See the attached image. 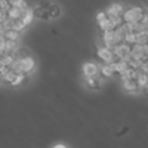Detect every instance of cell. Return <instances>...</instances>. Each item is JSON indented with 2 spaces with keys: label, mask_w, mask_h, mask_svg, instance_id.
Returning <instances> with one entry per match:
<instances>
[{
  "label": "cell",
  "mask_w": 148,
  "mask_h": 148,
  "mask_svg": "<svg viewBox=\"0 0 148 148\" xmlns=\"http://www.w3.org/2000/svg\"><path fill=\"white\" fill-rule=\"evenodd\" d=\"M3 78L5 79L7 82H9L10 84H13V86H16V84H20L23 82V79H25V75H18V74H16L13 72L12 69H7L4 73L1 74Z\"/></svg>",
  "instance_id": "cell-1"
},
{
  "label": "cell",
  "mask_w": 148,
  "mask_h": 148,
  "mask_svg": "<svg viewBox=\"0 0 148 148\" xmlns=\"http://www.w3.org/2000/svg\"><path fill=\"white\" fill-rule=\"evenodd\" d=\"M97 55H99L100 59H101L103 61H105L107 64H112L113 57H114V52H113L112 49L107 48V47L99 48V51H97Z\"/></svg>",
  "instance_id": "cell-2"
},
{
  "label": "cell",
  "mask_w": 148,
  "mask_h": 148,
  "mask_svg": "<svg viewBox=\"0 0 148 148\" xmlns=\"http://www.w3.org/2000/svg\"><path fill=\"white\" fill-rule=\"evenodd\" d=\"M99 72V66L95 62H86L83 65V73L86 78H91V77H96Z\"/></svg>",
  "instance_id": "cell-3"
},
{
  "label": "cell",
  "mask_w": 148,
  "mask_h": 148,
  "mask_svg": "<svg viewBox=\"0 0 148 148\" xmlns=\"http://www.w3.org/2000/svg\"><path fill=\"white\" fill-rule=\"evenodd\" d=\"M123 88L129 92H133V94L139 92L142 90L138 83V79H127V81H123Z\"/></svg>",
  "instance_id": "cell-4"
},
{
  "label": "cell",
  "mask_w": 148,
  "mask_h": 148,
  "mask_svg": "<svg viewBox=\"0 0 148 148\" xmlns=\"http://www.w3.org/2000/svg\"><path fill=\"white\" fill-rule=\"evenodd\" d=\"M122 9L123 8L121 4H112L110 7H108L105 13L108 14V17H118V16H122Z\"/></svg>",
  "instance_id": "cell-5"
},
{
  "label": "cell",
  "mask_w": 148,
  "mask_h": 148,
  "mask_svg": "<svg viewBox=\"0 0 148 148\" xmlns=\"http://www.w3.org/2000/svg\"><path fill=\"white\" fill-rule=\"evenodd\" d=\"M21 61H22V70L25 74L34 70V68H35V61L33 60V57H27V59L21 60Z\"/></svg>",
  "instance_id": "cell-6"
},
{
  "label": "cell",
  "mask_w": 148,
  "mask_h": 148,
  "mask_svg": "<svg viewBox=\"0 0 148 148\" xmlns=\"http://www.w3.org/2000/svg\"><path fill=\"white\" fill-rule=\"evenodd\" d=\"M34 17H35V16H34V10L30 9V8H27V9L23 10V12H22V16H21V18L23 20V22H25L26 25H29V23L33 21Z\"/></svg>",
  "instance_id": "cell-7"
},
{
  "label": "cell",
  "mask_w": 148,
  "mask_h": 148,
  "mask_svg": "<svg viewBox=\"0 0 148 148\" xmlns=\"http://www.w3.org/2000/svg\"><path fill=\"white\" fill-rule=\"evenodd\" d=\"M86 83L91 90H97V88H100V86H101V84H100V79L97 78V77L86 78Z\"/></svg>",
  "instance_id": "cell-8"
},
{
  "label": "cell",
  "mask_w": 148,
  "mask_h": 148,
  "mask_svg": "<svg viewBox=\"0 0 148 148\" xmlns=\"http://www.w3.org/2000/svg\"><path fill=\"white\" fill-rule=\"evenodd\" d=\"M18 36H20V33L18 31H16V30H8L7 33L3 35V38L5 39V40H9V42H16L18 39Z\"/></svg>",
  "instance_id": "cell-9"
},
{
  "label": "cell",
  "mask_w": 148,
  "mask_h": 148,
  "mask_svg": "<svg viewBox=\"0 0 148 148\" xmlns=\"http://www.w3.org/2000/svg\"><path fill=\"white\" fill-rule=\"evenodd\" d=\"M48 14H49V18H57L61 14V8L56 4H52L48 9Z\"/></svg>",
  "instance_id": "cell-10"
},
{
  "label": "cell",
  "mask_w": 148,
  "mask_h": 148,
  "mask_svg": "<svg viewBox=\"0 0 148 148\" xmlns=\"http://www.w3.org/2000/svg\"><path fill=\"white\" fill-rule=\"evenodd\" d=\"M10 22H12V29H13V30H16V31H18V33H20L21 30H23V29L27 26L25 22H23L22 18H18V20L10 21Z\"/></svg>",
  "instance_id": "cell-11"
},
{
  "label": "cell",
  "mask_w": 148,
  "mask_h": 148,
  "mask_svg": "<svg viewBox=\"0 0 148 148\" xmlns=\"http://www.w3.org/2000/svg\"><path fill=\"white\" fill-rule=\"evenodd\" d=\"M113 73H116V70H114V66H113L112 64H107L101 68V74L104 77H107V78L108 77H112Z\"/></svg>",
  "instance_id": "cell-12"
},
{
  "label": "cell",
  "mask_w": 148,
  "mask_h": 148,
  "mask_svg": "<svg viewBox=\"0 0 148 148\" xmlns=\"http://www.w3.org/2000/svg\"><path fill=\"white\" fill-rule=\"evenodd\" d=\"M108 18H109V17H108V14L105 12H100V13H97V16H96V20H97V22H99V23L107 21Z\"/></svg>",
  "instance_id": "cell-13"
},
{
  "label": "cell",
  "mask_w": 148,
  "mask_h": 148,
  "mask_svg": "<svg viewBox=\"0 0 148 148\" xmlns=\"http://www.w3.org/2000/svg\"><path fill=\"white\" fill-rule=\"evenodd\" d=\"M53 148H66V147H65L64 144H56V146H55Z\"/></svg>",
  "instance_id": "cell-14"
}]
</instances>
